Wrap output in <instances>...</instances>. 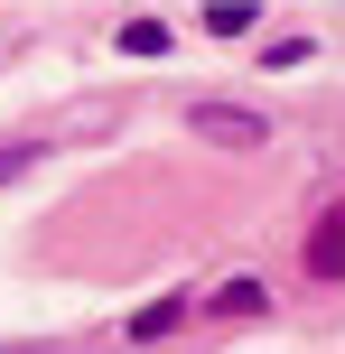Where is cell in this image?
<instances>
[{
  "instance_id": "obj_1",
  "label": "cell",
  "mask_w": 345,
  "mask_h": 354,
  "mask_svg": "<svg viewBox=\"0 0 345 354\" xmlns=\"http://www.w3.org/2000/svg\"><path fill=\"white\" fill-rule=\"evenodd\" d=\"M187 122H196L215 149H252V140H261V122H252V112H234V103H196Z\"/></svg>"
},
{
  "instance_id": "obj_2",
  "label": "cell",
  "mask_w": 345,
  "mask_h": 354,
  "mask_svg": "<svg viewBox=\"0 0 345 354\" xmlns=\"http://www.w3.org/2000/svg\"><path fill=\"white\" fill-rule=\"evenodd\" d=\"M308 270H317V280H345V205H327L308 224Z\"/></svg>"
},
{
  "instance_id": "obj_3",
  "label": "cell",
  "mask_w": 345,
  "mask_h": 354,
  "mask_svg": "<svg viewBox=\"0 0 345 354\" xmlns=\"http://www.w3.org/2000/svg\"><path fill=\"white\" fill-rule=\"evenodd\" d=\"M205 308H215V317H261L271 299H261V280H224V289H215Z\"/></svg>"
},
{
  "instance_id": "obj_4",
  "label": "cell",
  "mask_w": 345,
  "mask_h": 354,
  "mask_svg": "<svg viewBox=\"0 0 345 354\" xmlns=\"http://www.w3.org/2000/svg\"><path fill=\"white\" fill-rule=\"evenodd\" d=\"M122 47H131V56H159L168 28H159V19H122Z\"/></svg>"
},
{
  "instance_id": "obj_5",
  "label": "cell",
  "mask_w": 345,
  "mask_h": 354,
  "mask_svg": "<svg viewBox=\"0 0 345 354\" xmlns=\"http://www.w3.org/2000/svg\"><path fill=\"white\" fill-rule=\"evenodd\" d=\"M178 317H187V299H159V308H140V317H131V336H168Z\"/></svg>"
},
{
  "instance_id": "obj_6",
  "label": "cell",
  "mask_w": 345,
  "mask_h": 354,
  "mask_svg": "<svg viewBox=\"0 0 345 354\" xmlns=\"http://www.w3.org/2000/svg\"><path fill=\"white\" fill-rule=\"evenodd\" d=\"M205 28H215V37H243V28H252V10H243V0H215V10H205Z\"/></svg>"
},
{
  "instance_id": "obj_7",
  "label": "cell",
  "mask_w": 345,
  "mask_h": 354,
  "mask_svg": "<svg viewBox=\"0 0 345 354\" xmlns=\"http://www.w3.org/2000/svg\"><path fill=\"white\" fill-rule=\"evenodd\" d=\"M19 168H28V149H19V140H10V149H0V187H10V177H19Z\"/></svg>"
}]
</instances>
